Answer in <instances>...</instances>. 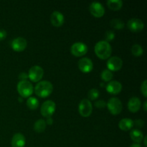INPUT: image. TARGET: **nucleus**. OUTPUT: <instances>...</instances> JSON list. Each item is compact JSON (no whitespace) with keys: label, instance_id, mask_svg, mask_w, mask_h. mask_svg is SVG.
Returning <instances> with one entry per match:
<instances>
[{"label":"nucleus","instance_id":"f257e3e1","mask_svg":"<svg viewBox=\"0 0 147 147\" xmlns=\"http://www.w3.org/2000/svg\"><path fill=\"white\" fill-rule=\"evenodd\" d=\"M94 51L98 58L101 60H107L111 55L112 47L109 42L105 40H100L95 45Z\"/></svg>","mask_w":147,"mask_h":147},{"label":"nucleus","instance_id":"f03ea898","mask_svg":"<svg viewBox=\"0 0 147 147\" xmlns=\"http://www.w3.org/2000/svg\"><path fill=\"white\" fill-rule=\"evenodd\" d=\"M53 91V86L50 81L42 80L38 82L34 87V93L38 97L45 98L51 95Z\"/></svg>","mask_w":147,"mask_h":147},{"label":"nucleus","instance_id":"7ed1b4c3","mask_svg":"<svg viewBox=\"0 0 147 147\" xmlns=\"http://www.w3.org/2000/svg\"><path fill=\"white\" fill-rule=\"evenodd\" d=\"M17 91L22 98H29L32 95L34 88L31 82L28 80H20L17 83Z\"/></svg>","mask_w":147,"mask_h":147},{"label":"nucleus","instance_id":"20e7f679","mask_svg":"<svg viewBox=\"0 0 147 147\" xmlns=\"http://www.w3.org/2000/svg\"><path fill=\"white\" fill-rule=\"evenodd\" d=\"M106 106H107L109 112L113 116L119 114L123 109V105H122L121 101L117 97L111 98L109 101L106 103Z\"/></svg>","mask_w":147,"mask_h":147},{"label":"nucleus","instance_id":"39448f33","mask_svg":"<svg viewBox=\"0 0 147 147\" xmlns=\"http://www.w3.org/2000/svg\"><path fill=\"white\" fill-rule=\"evenodd\" d=\"M56 104L53 100H47L45 101L41 106L40 112L43 117L50 118L52 117L55 112Z\"/></svg>","mask_w":147,"mask_h":147},{"label":"nucleus","instance_id":"423d86ee","mask_svg":"<svg viewBox=\"0 0 147 147\" xmlns=\"http://www.w3.org/2000/svg\"><path fill=\"white\" fill-rule=\"evenodd\" d=\"M93 111V106L90 100L84 98L80 102L78 106V112L83 117L87 118L91 115Z\"/></svg>","mask_w":147,"mask_h":147},{"label":"nucleus","instance_id":"0eeeda50","mask_svg":"<svg viewBox=\"0 0 147 147\" xmlns=\"http://www.w3.org/2000/svg\"><path fill=\"white\" fill-rule=\"evenodd\" d=\"M28 78L34 83L40 82L44 76V70L39 65H34L29 70Z\"/></svg>","mask_w":147,"mask_h":147},{"label":"nucleus","instance_id":"6e6552de","mask_svg":"<svg viewBox=\"0 0 147 147\" xmlns=\"http://www.w3.org/2000/svg\"><path fill=\"white\" fill-rule=\"evenodd\" d=\"M88 46L82 42L74 43L70 47V53L76 57H83L88 53Z\"/></svg>","mask_w":147,"mask_h":147},{"label":"nucleus","instance_id":"1a4fd4ad","mask_svg":"<svg viewBox=\"0 0 147 147\" xmlns=\"http://www.w3.org/2000/svg\"><path fill=\"white\" fill-rule=\"evenodd\" d=\"M106 66L108 67V70H111V72L119 71L123 66V60L118 56L110 57L108 59Z\"/></svg>","mask_w":147,"mask_h":147},{"label":"nucleus","instance_id":"9d476101","mask_svg":"<svg viewBox=\"0 0 147 147\" xmlns=\"http://www.w3.org/2000/svg\"><path fill=\"white\" fill-rule=\"evenodd\" d=\"M89 10L93 17L100 18L105 14V8L103 4L98 1H93L89 6Z\"/></svg>","mask_w":147,"mask_h":147},{"label":"nucleus","instance_id":"9b49d317","mask_svg":"<svg viewBox=\"0 0 147 147\" xmlns=\"http://www.w3.org/2000/svg\"><path fill=\"white\" fill-rule=\"evenodd\" d=\"M127 27L129 30L131 32H139L144 28V23L140 19L132 18L128 21Z\"/></svg>","mask_w":147,"mask_h":147},{"label":"nucleus","instance_id":"f8f14e48","mask_svg":"<svg viewBox=\"0 0 147 147\" xmlns=\"http://www.w3.org/2000/svg\"><path fill=\"white\" fill-rule=\"evenodd\" d=\"M78 68L81 72L84 73H88L93 69V63L92 60L88 57H82L79 60Z\"/></svg>","mask_w":147,"mask_h":147},{"label":"nucleus","instance_id":"ddd939ff","mask_svg":"<svg viewBox=\"0 0 147 147\" xmlns=\"http://www.w3.org/2000/svg\"><path fill=\"white\" fill-rule=\"evenodd\" d=\"M11 45V48L15 52H22L25 50L27 46V40L22 37H17L12 40Z\"/></svg>","mask_w":147,"mask_h":147},{"label":"nucleus","instance_id":"4468645a","mask_svg":"<svg viewBox=\"0 0 147 147\" xmlns=\"http://www.w3.org/2000/svg\"><path fill=\"white\" fill-rule=\"evenodd\" d=\"M50 22L55 27H61L65 22L63 14L59 11H54L50 15Z\"/></svg>","mask_w":147,"mask_h":147},{"label":"nucleus","instance_id":"2eb2a0df","mask_svg":"<svg viewBox=\"0 0 147 147\" xmlns=\"http://www.w3.org/2000/svg\"><path fill=\"white\" fill-rule=\"evenodd\" d=\"M106 90L110 94H119L122 90L121 83L119 81H116V80H111L106 86Z\"/></svg>","mask_w":147,"mask_h":147},{"label":"nucleus","instance_id":"dca6fc26","mask_svg":"<svg viewBox=\"0 0 147 147\" xmlns=\"http://www.w3.org/2000/svg\"><path fill=\"white\" fill-rule=\"evenodd\" d=\"M142 106V102L139 98L132 97L128 102V109L131 113H136L139 111Z\"/></svg>","mask_w":147,"mask_h":147},{"label":"nucleus","instance_id":"f3484780","mask_svg":"<svg viewBox=\"0 0 147 147\" xmlns=\"http://www.w3.org/2000/svg\"><path fill=\"white\" fill-rule=\"evenodd\" d=\"M11 144L12 147H24L26 144V139L23 134L17 133L13 136Z\"/></svg>","mask_w":147,"mask_h":147},{"label":"nucleus","instance_id":"a211bd4d","mask_svg":"<svg viewBox=\"0 0 147 147\" xmlns=\"http://www.w3.org/2000/svg\"><path fill=\"white\" fill-rule=\"evenodd\" d=\"M119 127L121 130L128 131L134 127V121L129 118L122 119L119 123Z\"/></svg>","mask_w":147,"mask_h":147},{"label":"nucleus","instance_id":"6ab92c4d","mask_svg":"<svg viewBox=\"0 0 147 147\" xmlns=\"http://www.w3.org/2000/svg\"><path fill=\"white\" fill-rule=\"evenodd\" d=\"M130 137L135 144H140L144 139V134L139 129H133L130 132Z\"/></svg>","mask_w":147,"mask_h":147},{"label":"nucleus","instance_id":"aec40b11","mask_svg":"<svg viewBox=\"0 0 147 147\" xmlns=\"http://www.w3.org/2000/svg\"><path fill=\"white\" fill-rule=\"evenodd\" d=\"M108 7L113 11H119L123 7V1L121 0H109L106 1Z\"/></svg>","mask_w":147,"mask_h":147},{"label":"nucleus","instance_id":"412c9836","mask_svg":"<svg viewBox=\"0 0 147 147\" xmlns=\"http://www.w3.org/2000/svg\"><path fill=\"white\" fill-rule=\"evenodd\" d=\"M46 122L44 119H39V120L36 121V122L34 124V131L37 133H42L45 131L46 129Z\"/></svg>","mask_w":147,"mask_h":147},{"label":"nucleus","instance_id":"4be33fe9","mask_svg":"<svg viewBox=\"0 0 147 147\" xmlns=\"http://www.w3.org/2000/svg\"><path fill=\"white\" fill-rule=\"evenodd\" d=\"M27 106L30 110H35L39 106L38 99L33 96H30L27 100Z\"/></svg>","mask_w":147,"mask_h":147},{"label":"nucleus","instance_id":"5701e85b","mask_svg":"<svg viewBox=\"0 0 147 147\" xmlns=\"http://www.w3.org/2000/svg\"><path fill=\"white\" fill-rule=\"evenodd\" d=\"M110 23L111 26L113 28H114L115 30H121L124 27V22H123L121 20H120V19H113V20H111Z\"/></svg>","mask_w":147,"mask_h":147},{"label":"nucleus","instance_id":"b1692460","mask_svg":"<svg viewBox=\"0 0 147 147\" xmlns=\"http://www.w3.org/2000/svg\"><path fill=\"white\" fill-rule=\"evenodd\" d=\"M113 75L111 70H108V69H105L100 73V78L106 82H110L113 79Z\"/></svg>","mask_w":147,"mask_h":147},{"label":"nucleus","instance_id":"393cba45","mask_svg":"<svg viewBox=\"0 0 147 147\" xmlns=\"http://www.w3.org/2000/svg\"><path fill=\"white\" fill-rule=\"evenodd\" d=\"M131 53L136 57H140L143 55L144 49L140 45L134 44L131 47Z\"/></svg>","mask_w":147,"mask_h":147},{"label":"nucleus","instance_id":"a878e982","mask_svg":"<svg viewBox=\"0 0 147 147\" xmlns=\"http://www.w3.org/2000/svg\"><path fill=\"white\" fill-rule=\"evenodd\" d=\"M99 96H100V92L96 88L90 89L88 93V97L91 100H96L97 98H98Z\"/></svg>","mask_w":147,"mask_h":147},{"label":"nucleus","instance_id":"bb28decb","mask_svg":"<svg viewBox=\"0 0 147 147\" xmlns=\"http://www.w3.org/2000/svg\"><path fill=\"white\" fill-rule=\"evenodd\" d=\"M115 38V33L112 30H107L105 33V41L108 42H111L114 40Z\"/></svg>","mask_w":147,"mask_h":147},{"label":"nucleus","instance_id":"cd10ccee","mask_svg":"<svg viewBox=\"0 0 147 147\" xmlns=\"http://www.w3.org/2000/svg\"><path fill=\"white\" fill-rule=\"evenodd\" d=\"M141 92L145 98L147 97V80H144L141 85Z\"/></svg>","mask_w":147,"mask_h":147},{"label":"nucleus","instance_id":"c85d7f7f","mask_svg":"<svg viewBox=\"0 0 147 147\" xmlns=\"http://www.w3.org/2000/svg\"><path fill=\"white\" fill-rule=\"evenodd\" d=\"M94 106H96L97 109H104V108L106 106V102L104 100H97V101L95 102Z\"/></svg>","mask_w":147,"mask_h":147},{"label":"nucleus","instance_id":"c756f323","mask_svg":"<svg viewBox=\"0 0 147 147\" xmlns=\"http://www.w3.org/2000/svg\"><path fill=\"white\" fill-rule=\"evenodd\" d=\"M136 126V127L141 129V128H143L144 126V121L142 119H136L134 122V126Z\"/></svg>","mask_w":147,"mask_h":147},{"label":"nucleus","instance_id":"7c9ffc66","mask_svg":"<svg viewBox=\"0 0 147 147\" xmlns=\"http://www.w3.org/2000/svg\"><path fill=\"white\" fill-rule=\"evenodd\" d=\"M7 33L5 30H3V29L0 30V41H2L3 40H4L7 37Z\"/></svg>","mask_w":147,"mask_h":147},{"label":"nucleus","instance_id":"2f4dec72","mask_svg":"<svg viewBox=\"0 0 147 147\" xmlns=\"http://www.w3.org/2000/svg\"><path fill=\"white\" fill-rule=\"evenodd\" d=\"M28 78V75L26 73H21L19 75V79L20 80H27V79Z\"/></svg>","mask_w":147,"mask_h":147},{"label":"nucleus","instance_id":"473e14b6","mask_svg":"<svg viewBox=\"0 0 147 147\" xmlns=\"http://www.w3.org/2000/svg\"><path fill=\"white\" fill-rule=\"evenodd\" d=\"M46 122V124H48V125H52L53 123V119L52 117L50 118H47V120L45 121Z\"/></svg>","mask_w":147,"mask_h":147},{"label":"nucleus","instance_id":"72a5a7b5","mask_svg":"<svg viewBox=\"0 0 147 147\" xmlns=\"http://www.w3.org/2000/svg\"><path fill=\"white\" fill-rule=\"evenodd\" d=\"M146 105H147V101H146V100H145L144 103H143V109H144V111H147Z\"/></svg>","mask_w":147,"mask_h":147},{"label":"nucleus","instance_id":"f704fd0d","mask_svg":"<svg viewBox=\"0 0 147 147\" xmlns=\"http://www.w3.org/2000/svg\"><path fill=\"white\" fill-rule=\"evenodd\" d=\"M129 147H142L140 144H133L132 145H131Z\"/></svg>","mask_w":147,"mask_h":147},{"label":"nucleus","instance_id":"c9c22d12","mask_svg":"<svg viewBox=\"0 0 147 147\" xmlns=\"http://www.w3.org/2000/svg\"><path fill=\"white\" fill-rule=\"evenodd\" d=\"M146 138H147V136H144V139H143V140H144V146H147V143H146Z\"/></svg>","mask_w":147,"mask_h":147},{"label":"nucleus","instance_id":"e433bc0d","mask_svg":"<svg viewBox=\"0 0 147 147\" xmlns=\"http://www.w3.org/2000/svg\"><path fill=\"white\" fill-rule=\"evenodd\" d=\"M22 97H20V98H19V101H22Z\"/></svg>","mask_w":147,"mask_h":147}]
</instances>
